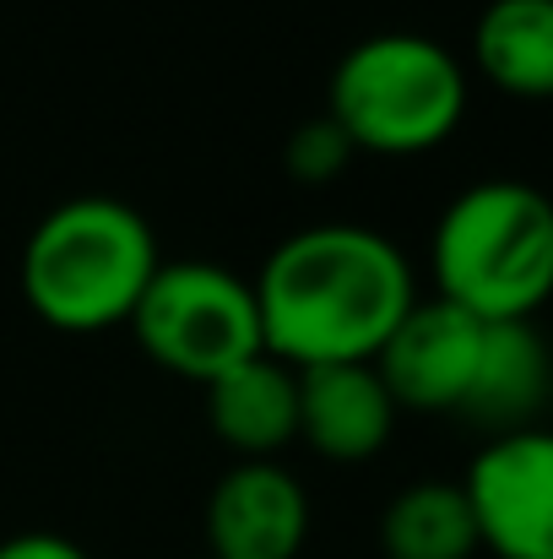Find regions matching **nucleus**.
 Instances as JSON below:
<instances>
[{
    "label": "nucleus",
    "instance_id": "1",
    "mask_svg": "<svg viewBox=\"0 0 553 559\" xmlns=\"http://www.w3.org/2000/svg\"><path fill=\"white\" fill-rule=\"evenodd\" d=\"M412 305L418 283L407 255L364 223L299 228L255 277L266 354L288 370L374 365Z\"/></svg>",
    "mask_w": 553,
    "mask_h": 559
},
{
    "label": "nucleus",
    "instance_id": "2",
    "mask_svg": "<svg viewBox=\"0 0 553 559\" xmlns=\"http://www.w3.org/2000/svg\"><path fill=\"white\" fill-rule=\"evenodd\" d=\"M164 266L147 217L115 195H76L38 217L22 245V299L55 332L131 326L153 272Z\"/></svg>",
    "mask_w": 553,
    "mask_h": 559
},
{
    "label": "nucleus",
    "instance_id": "3",
    "mask_svg": "<svg viewBox=\"0 0 553 559\" xmlns=\"http://www.w3.org/2000/svg\"><path fill=\"white\" fill-rule=\"evenodd\" d=\"M434 294L467 316L532 321L553 299V201L527 180H478L434 223Z\"/></svg>",
    "mask_w": 553,
    "mask_h": 559
},
{
    "label": "nucleus",
    "instance_id": "4",
    "mask_svg": "<svg viewBox=\"0 0 553 559\" xmlns=\"http://www.w3.org/2000/svg\"><path fill=\"white\" fill-rule=\"evenodd\" d=\"M326 115L353 153L418 158L456 136L467 115V71L440 38L374 33L337 60Z\"/></svg>",
    "mask_w": 553,
    "mask_h": 559
},
{
    "label": "nucleus",
    "instance_id": "5",
    "mask_svg": "<svg viewBox=\"0 0 553 559\" xmlns=\"http://www.w3.org/2000/svg\"><path fill=\"white\" fill-rule=\"evenodd\" d=\"M131 332L158 370L195 385L266 354L255 283L217 261H164L131 316Z\"/></svg>",
    "mask_w": 553,
    "mask_h": 559
},
{
    "label": "nucleus",
    "instance_id": "6",
    "mask_svg": "<svg viewBox=\"0 0 553 559\" xmlns=\"http://www.w3.org/2000/svg\"><path fill=\"white\" fill-rule=\"evenodd\" d=\"M478 544L494 559H553V429L494 435L467 478Z\"/></svg>",
    "mask_w": 553,
    "mask_h": 559
},
{
    "label": "nucleus",
    "instance_id": "7",
    "mask_svg": "<svg viewBox=\"0 0 553 559\" xmlns=\"http://www.w3.org/2000/svg\"><path fill=\"white\" fill-rule=\"evenodd\" d=\"M483 337L489 321L434 294L401 316V326L374 354V370L401 413H461L483 365Z\"/></svg>",
    "mask_w": 553,
    "mask_h": 559
},
{
    "label": "nucleus",
    "instance_id": "8",
    "mask_svg": "<svg viewBox=\"0 0 553 559\" xmlns=\"http://www.w3.org/2000/svg\"><path fill=\"white\" fill-rule=\"evenodd\" d=\"M310 538V495L282 462H233L206 500L212 559H299Z\"/></svg>",
    "mask_w": 553,
    "mask_h": 559
},
{
    "label": "nucleus",
    "instance_id": "9",
    "mask_svg": "<svg viewBox=\"0 0 553 559\" xmlns=\"http://www.w3.org/2000/svg\"><path fill=\"white\" fill-rule=\"evenodd\" d=\"M396 402L374 365L299 370V435L326 462H369L396 429Z\"/></svg>",
    "mask_w": 553,
    "mask_h": 559
},
{
    "label": "nucleus",
    "instance_id": "10",
    "mask_svg": "<svg viewBox=\"0 0 553 559\" xmlns=\"http://www.w3.org/2000/svg\"><path fill=\"white\" fill-rule=\"evenodd\" d=\"M206 424L239 462H277L299 440V370L261 354L206 385Z\"/></svg>",
    "mask_w": 553,
    "mask_h": 559
},
{
    "label": "nucleus",
    "instance_id": "11",
    "mask_svg": "<svg viewBox=\"0 0 553 559\" xmlns=\"http://www.w3.org/2000/svg\"><path fill=\"white\" fill-rule=\"evenodd\" d=\"M553 385L549 343L538 337L532 321H500L483 337V365L467 396V418L510 435V429H532V413L543 407Z\"/></svg>",
    "mask_w": 553,
    "mask_h": 559
},
{
    "label": "nucleus",
    "instance_id": "12",
    "mask_svg": "<svg viewBox=\"0 0 553 559\" xmlns=\"http://www.w3.org/2000/svg\"><path fill=\"white\" fill-rule=\"evenodd\" d=\"M472 66L510 98H553V0H489L472 27Z\"/></svg>",
    "mask_w": 553,
    "mask_h": 559
},
{
    "label": "nucleus",
    "instance_id": "13",
    "mask_svg": "<svg viewBox=\"0 0 553 559\" xmlns=\"http://www.w3.org/2000/svg\"><path fill=\"white\" fill-rule=\"evenodd\" d=\"M380 549L385 559H472L483 544L467 489L445 478L407 484L380 516Z\"/></svg>",
    "mask_w": 553,
    "mask_h": 559
},
{
    "label": "nucleus",
    "instance_id": "14",
    "mask_svg": "<svg viewBox=\"0 0 553 559\" xmlns=\"http://www.w3.org/2000/svg\"><path fill=\"white\" fill-rule=\"evenodd\" d=\"M348 158H353V142L337 131L332 115H321V120H310L288 136V169L299 180H332Z\"/></svg>",
    "mask_w": 553,
    "mask_h": 559
},
{
    "label": "nucleus",
    "instance_id": "15",
    "mask_svg": "<svg viewBox=\"0 0 553 559\" xmlns=\"http://www.w3.org/2000/svg\"><path fill=\"white\" fill-rule=\"evenodd\" d=\"M0 559H93L82 544L60 538V533H16L0 544Z\"/></svg>",
    "mask_w": 553,
    "mask_h": 559
},
{
    "label": "nucleus",
    "instance_id": "16",
    "mask_svg": "<svg viewBox=\"0 0 553 559\" xmlns=\"http://www.w3.org/2000/svg\"><path fill=\"white\" fill-rule=\"evenodd\" d=\"M206 559H212V555H206Z\"/></svg>",
    "mask_w": 553,
    "mask_h": 559
}]
</instances>
